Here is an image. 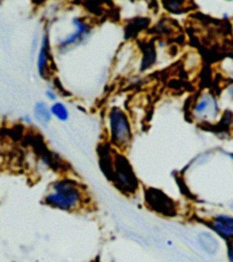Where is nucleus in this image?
<instances>
[{"instance_id":"0eeeda50","label":"nucleus","mask_w":233,"mask_h":262,"mask_svg":"<svg viewBox=\"0 0 233 262\" xmlns=\"http://www.w3.org/2000/svg\"><path fill=\"white\" fill-rule=\"evenodd\" d=\"M207 227L221 239L226 242L233 241V215L220 213L207 220Z\"/></svg>"},{"instance_id":"2eb2a0df","label":"nucleus","mask_w":233,"mask_h":262,"mask_svg":"<svg viewBox=\"0 0 233 262\" xmlns=\"http://www.w3.org/2000/svg\"><path fill=\"white\" fill-rule=\"evenodd\" d=\"M46 98L51 101H55L57 99V94L54 90L46 91Z\"/></svg>"},{"instance_id":"f257e3e1","label":"nucleus","mask_w":233,"mask_h":262,"mask_svg":"<svg viewBox=\"0 0 233 262\" xmlns=\"http://www.w3.org/2000/svg\"><path fill=\"white\" fill-rule=\"evenodd\" d=\"M42 202L55 210L76 212L86 205L88 197L80 182L70 178H63L51 183Z\"/></svg>"},{"instance_id":"9b49d317","label":"nucleus","mask_w":233,"mask_h":262,"mask_svg":"<svg viewBox=\"0 0 233 262\" xmlns=\"http://www.w3.org/2000/svg\"><path fill=\"white\" fill-rule=\"evenodd\" d=\"M157 61V51L153 43H145L143 50V57L141 62V71H145L151 68Z\"/></svg>"},{"instance_id":"ddd939ff","label":"nucleus","mask_w":233,"mask_h":262,"mask_svg":"<svg viewBox=\"0 0 233 262\" xmlns=\"http://www.w3.org/2000/svg\"><path fill=\"white\" fill-rule=\"evenodd\" d=\"M51 113L52 116H54V117L60 121H67L70 117L69 110H67L66 105L64 103H62V102H55V103L51 106Z\"/></svg>"},{"instance_id":"7ed1b4c3","label":"nucleus","mask_w":233,"mask_h":262,"mask_svg":"<svg viewBox=\"0 0 233 262\" xmlns=\"http://www.w3.org/2000/svg\"><path fill=\"white\" fill-rule=\"evenodd\" d=\"M110 144L112 147L125 150L133 140V128L128 115L118 106L111 108L108 114Z\"/></svg>"},{"instance_id":"f8f14e48","label":"nucleus","mask_w":233,"mask_h":262,"mask_svg":"<svg viewBox=\"0 0 233 262\" xmlns=\"http://www.w3.org/2000/svg\"><path fill=\"white\" fill-rule=\"evenodd\" d=\"M161 5L167 12L172 14H183L190 9L192 3L188 2H162Z\"/></svg>"},{"instance_id":"dca6fc26","label":"nucleus","mask_w":233,"mask_h":262,"mask_svg":"<svg viewBox=\"0 0 233 262\" xmlns=\"http://www.w3.org/2000/svg\"><path fill=\"white\" fill-rule=\"evenodd\" d=\"M226 94L229 95V98L233 101V82H230L226 87Z\"/></svg>"},{"instance_id":"9d476101","label":"nucleus","mask_w":233,"mask_h":262,"mask_svg":"<svg viewBox=\"0 0 233 262\" xmlns=\"http://www.w3.org/2000/svg\"><path fill=\"white\" fill-rule=\"evenodd\" d=\"M33 117H35V119L39 124H41L43 126L48 125L52 121L53 117L51 108H48V105L45 102H38V103H36L35 108H33Z\"/></svg>"},{"instance_id":"423d86ee","label":"nucleus","mask_w":233,"mask_h":262,"mask_svg":"<svg viewBox=\"0 0 233 262\" xmlns=\"http://www.w3.org/2000/svg\"><path fill=\"white\" fill-rule=\"evenodd\" d=\"M145 203L152 211L164 216H175L177 214V206L175 202L158 189L150 188L145 191Z\"/></svg>"},{"instance_id":"4468645a","label":"nucleus","mask_w":233,"mask_h":262,"mask_svg":"<svg viewBox=\"0 0 233 262\" xmlns=\"http://www.w3.org/2000/svg\"><path fill=\"white\" fill-rule=\"evenodd\" d=\"M226 259L227 262H233V241L226 242Z\"/></svg>"},{"instance_id":"20e7f679","label":"nucleus","mask_w":233,"mask_h":262,"mask_svg":"<svg viewBox=\"0 0 233 262\" xmlns=\"http://www.w3.org/2000/svg\"><path fill=\"white\" fill-rule=\"evenodd\" d=\"M192 118L199 123H214L220 116V105L215 95L205 92L194 102L191 109Z\"/></svg>"},{"instance_id":"1a4fd4ad","label":"nucleus","mask_w":233,"mask_h":262,"mask_svg":"<svg viewBox=\"0 0 233 262\" xmlns=\"http://www.w3.org/2000/svg\"><path fill=\"white\" fill-rule=\"evenodd\" d=\"M198 241L201 249L208 254L215 255L220 251V242H218V239L212 232H201L198 236Z\"/></svg>"},{"instance_id":"f3484780","label":"nucleus","mask_w":233,"mask_h":262,"mask_svg":"<svg viewBox=\"0 0 233 262\" xmlns=\"http://www.w3.org/2000/svg\"><path fill=\"white\" fill-rule=\"evenodd\" d=\"M229 157L233 161V152H230V154H229Z\"/></svg>"},{"instance_id":"39448f33","label":"nucleus","mask_w":233,"mask_h":262,"mask_svg":"<svg viewBox=\"0 0 233 262\" xmlns=\"http://www.w3.org/2000/svg\"><path fill=\"white\" fill-rule=\"evenodd\" d=\"M72 26L75 28V31L57 42V50L61 53H65L67 51L76 48L81 43H84L88 39L91 30H93V26L85 20L84 17H74L72 18Z\"/></svg>"},{"instance_id":"6e6552de","label":"nucleus","mask_w":233,"mask_h":262,"mask_svg":"<svg viewBox=\"0 0 233 262\" xmlns=\"http://www.w3.org/2000/svg\"><path fill=\"white\" fill-rule=\"evenodd\" d=\"M52 55H51V43L48 33H45L41 39L40 48L38 53L37 60V69L38 74L43 79L50 78L52 75Z\"/></svg>"},{"instance_id":"f03ea898","label":"nucleus","mask_w":233,"mask_h":262,"mask_svg":"<svg viewBox=\"0 0 233 262\" xmlns=\"http://www.w3.org/2000/svg\"><path fill=\"white\" fill-rule=\"evenodd\" d=\"M115 189L124 195L132 196L139 188L138 179L136 177L132 164L121 152L115 151L113 157V169L110 180Z\"/></svg>"}]
</instances>
